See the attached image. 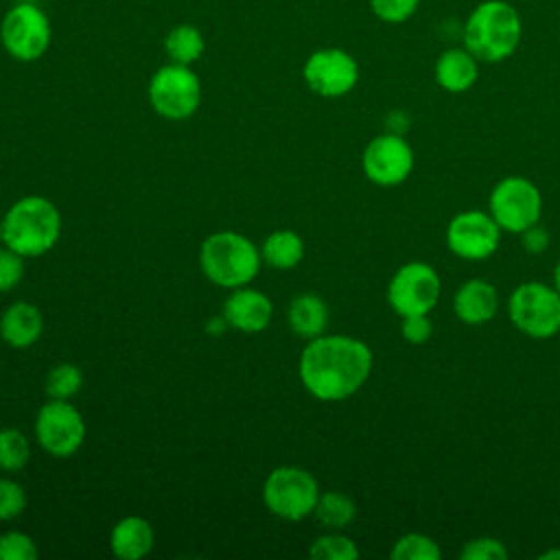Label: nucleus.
I'll return each instance as SVG.
<instances>
[{"label":"nucleus","mask_w":560,"mask_h":560,"mask_svg":"<svg viewBox=\"0 0 560 560\" xmlns=\"http://www.w3.org/2000/svg\"><path fill=\"white\" fill-rule=\"evenodd\" d=\"M497 308H499V293L483 278L466 280L453 298L455 315L470 326L490 322L497 315Z\"/></svg>","instance_id":"dca6fc26"},{"label":"nucleus","mask_w":560,"mask_h":560,"mask_svg":"<svg viewBox=\"0 0 560 560\" xmlns=\"http://www.w3.org/2000/svg\"><path fill=\"white\" fill-rule=\"evenodd\" d=\"M44 330L42 311L31 302H13L0 317V337L11 348L33 346Z\"/></svg>","instance_id":"a211bd4d"},{"label":"nucleus","mask_w":560,"mask_h":560,"mask_svg":"<svg viewBox=\"0 0 560 560\" xmlns=\"http://www.w3.org/2000/svg\"><path fill=\"white\" fill-rule=\"evenodd\" d=\"M0 243H2V221H0Z\"/></svg>","instance_id":"4c0bfd02"},{"label":"nucleus","mask_w":560,"mask_h":560,"mask_svg":"<svg viewBox=\"0 0 560 560\" xmlns=\"http://www.w3.org/2000/svg\"><path fill=\"white\" fill-rule=\"evenodd\" d=\"M490 217L501 232L521 234L529 225L540 221L542 197L534 182L521 175H508L499 179L488 197Z\"/></svg>","instance_id":"1a4fd4ad"},{"label":"nucleus","mask_w":560,"mask_h":560,"mask_svg":"<svg viewBox=\"0 0 560 560\" xmlns=\"http://www.w3.org/2000/svg\"><path fill=\"white\" fill-rule=\"evenodd\" d=\"M223 315L232 328L252 335V332H260L269 326L273 306H271V300L262 291H256L249 287H238L228 295V300L223 304Z\"/></svg>","instance_id":"2eb2a0df"},{"label":"nucleus","mask_w":560,"mask_h":560,"mask_svg":"<svg viewBox=\"0 0 560 560\" xmlns=\"http://www.w3.org/2000/svg\"><path fill=\"white\" fill-rule=\"evenodd\" d=\"M438 271L420 260L402 265L387 284V302L400 315H429L440 300Z\"/></svg>","instance_id":"9d476101"},{"label":"nucleus","mask_w":560,"mask_h":560,"mask_svg":"<svg viewBox=\"0 0 560 560\" xmlns=\"http://www.w3.org/2000/svg\"><path fill=\"white\" fill-rule=\"evenodd\" d=\"M313 514L317 516V521L324 527L339 532L354 521L357 505L348 494H343L339 490H328V492H319Z\"/></svg>","instance_id":"5701e85b"},{"label":"nucleus","mask_w":560,"mask_h":560,"mask_svg":"<svg viewBox=\"0 0 560 560\" xmlns=\"http://www.w3.org/2000/svg\"><path fill=\"white\" fill-rule=\"evenodd\" d=\"M260 256L276 269H293L304 258V241L293 230H276L265 238Z\"/></svg>","instance_id":"4be33fe9"},{"label":"nucleus","mask_w":560,"mask_h":560,"mask_svg":"<svg viewBox=\"0 0 560 560\" xmlns=\"http://www.w3.org/2000/svg\"><path fill=\"white\" fill-rule=\"evenodd\" d=\"M24 276V256L11 247L0 249V291H11Z\"/></svg>","instance_id":"2f4dec72"},{"label":"nucleus","mask_w":560,"mask_h":560,"mask_svg":"<svg viewBox=\"0 0 560 560\" xmlns=\"http://www.w3.org/2000/svg\"><path fill=\"white\" fill-rule=\"evenodd\" d=\"M109 545L120 560H140L153 549V527L142 516H125L114 525Z\"/></svg>","instance_id":"6ab92c4d"},{"label":"nucleus","mask_w":560,"mask_h":560,"mask_svg":"<svg viewBox=\"0 0 560 560\" xmlns=\"http://www.w3.org/2000/svg\"><path fill=\"white\" fill-rule=\"evenodd\" d=\"M308 556L315 560H357L359 547L352 538L330 529L324 536H317L308 549Z\"/></svg>","instance_id":"393cba45"},{"label":"nucleus","mask_w":560,"mask_h":560,"mask_svg":"<svg viewBox=\"0 0 560 560\" xmlns=\"http://www.w3.org/2000/svg\"><path fill=\"white\" fill-rule=\"evenodd\" d=\"M433 77H435V83L451 94L466 92L475 85L479 77V59L464 46L446 48L435 59Z\"/></svg>","instance_id":"f3484780"},{"label":"nucleus","mask_w":560,"mask_h":560,"mask_svg":"<svg viewBox=\"0 0 560 560\" xmlns=\"http://www.w3.org/2000/svg\"><path fill=\"white\" fill-rule=\"evenodd\" d=\"M260 252L236 232L223 230L210 234L199 249V265L212 284L238 289L252 282L260 269Z\"/></svg>","instance_id":"20e7f679"},{"label":"nucleus","mask_w":560,"mask_h":560,"mask_svg":"<svg viewBox=\"0 0 560 560\" xmlns=\"http://www.w3.org/2000/svg\"><path fill=\"white\" fill-rule=\"evenodd\" d=\"M304 83L324 98H339L354 90L359 81V63L343 48H317L302 66Z\"/></svg>","instance_id":"9b49d317"},{"label":"nucleus","mask_w":560,"mask_h":560,"mask_svg":"<svg viewBox=\"0 0 560 560\" xmlns=\"http://www.w3.org/2000/svg\"><path fill=\"white\" fill-rule=\"evenodd\" d=\"M540 560H560V549H547L540 553Z\"/></svg>","instance_id":"c9c22d12"},{"label":"nucleus","mask_w":560,"mask_h":560,"mask_svg":"<svg viewBox=\"0 0 560 560\" xmlns=\"http://www.w3.org/2000/svg\"><path fill=\"white\" fill-rule=\"evenodd\" d=\"M319 499L317 479L300 466H280L262 483L265 508L284 521H302L313 514Z\"/></svg>","instance_id":"0eeeda50"},{"label":"nucleus","mask_w":560,"mask_h":560,"mask_svg":"<svg viewBox=\"0 0 560 560\" xmlns=\"http://www.w3.org/2000/svg\"><path fill=\"white\" fill-rule=\"evenodd\" d=\"M553 289L560 293V260H558V265L553 267Z\"/></svg>","instance_id":"e433bc0d"},{"label":"nucleus","mask_w":560,"mask_h":560,"mask_svg":"<svg viewBox=\"0 0 560 560\" xmlns=\"http://www.w3.org/2000/svg\"><path fill=\"white\" fill-rule=\"evenodd\" d=\"M365 177L376 186H398L413 168V151L398 133L374 136L361 155Z\"/></svg>","instance_id":"ddd939ff"},{"label":"nucleus","mask_w":560,"mask_h":560,"mask_svg":"<svg viewBox=\"0 0 560 560\" xmlns=\"http://www.w3.org/2000/svg\"><path fill=\"white\" fill-rule=\"evenodd\" d=\"M501 228L483 210H464L446 225L448 249L464 260H483L499 247Z\"/></svg>","instance_id":"4468645a"},{"label":"nucleus","mask_w":560,"mask_h":560,"mask_svg":"<svg viewBox=\"0 0 560 560\" xmlns=\"http://www.w3.org/2000/svg\"><path fill=\"white\" fill-rule=\"evenodd\" d=\"M31 457V444L20 429H0V470L15 472L26 466Z\"/></svg>","instance_id":"b1692460"},{"label":"nucleus","mask_w":560,"mask_h":560,"mask_svg":"<svg viewBox=\"0 0 560 560\" xmlns=\"http://www.w3.org/2000/svg\"><path fill=\"white\" fill-rule=\"evenodd\" d=\"M149 103L166 120H186L201 105V81L190 66L164 63L149 79Z\"/></svg>","instance_id":"423d86ee"},{"label":"nucleus","mask_w":560,"mask_h":560,"mask_svg":"<svg viewBox=\"0 0 560 560\" xmlns=\"http://www.w3.org/2000/svg\"><path fill=\"white\" fill-rule=\"evenodd\" d=\"M512 324L532 339H549L560 330V293L553 284L523 282L508 302Z\"/></svg>","instance_id":"6e6552de"},{"label":"nucleus","mask_w":560,"mask_h":560,"mask_svg":"<svg viewBox=\"0 0 560 560\" xmlns=\"http://www.w3.org/2000/svg\"><path fill=\"white\" fill-rule=\"evenodd\" d=\"M61 236V214L52 201L28 195L15 201L2 219V243L24 258L42 256Z\"/></svg>","instance_id":"7ed1b4c3"},{"label":"nucleus","mask_w":560,"mask_h":560,"mask_svg":"<svg viewBox=\"0 0 560 560\" xmlns=\"http://www.w3.org/2000/svg\"><path fill=\"white\" fill-rule=\"evenodd\" d=\"M462 560H505L508 558V549L499 538L492 536H479L468 540L462 551H459Z\"/></svg>","instance_id":"c85d7f7f"},{"label":"nucleus","mask_w":560,"mask_h":560,"mask_svg":"<svg viewBox=\"0 0 560 560\" xmlns=\"http://www.w3.org/2000/svg\"><path fill=\"white\" fill-rule=\"evenodd\" d=\"M37 547L31 536L22 532H7L0 536V560H35Z\"/></svg>","instance_id":"7c9ffc66"},{"label":"nucleus","mask_w":560,"mask_h":560,"mask_svg":"<svg viewBox=\"0 0 560 560\" xmlns=\"http://www.w3.org/2000/svg\"><path fill=\"white\" fill-rule=\"evenodd\" d=\"M521 243H523L525 252L542 254L549 247V232L545 228H540L538 223H534L521 232Z\"/></svg>","instance_id":"72a5a7b5"},{"label":"nucleus","mask_w":560,"mask_h":560,"mask_svg":"<svg viewBox=\"0 0 560 560\" xmlns=\"http://www.w3.org/2000/svg\"><path fill=\"white\" fill-rule=\"evenodd\" d=\"M287 322L298 337L311 341L324 335L328 326V306L315 293H300L289 304Z\"/></svg>","instance_id":"aec40b11"},{"label":"nucleus","mask_w":560,"mask_h":560,"mask_svg":"<svg viewBox=\"0 0 560 560\" xmlns=\"http://www.w3.org/2000/svg\"><path fill=\"white\" fill-rule=\"evenodd\" d=\"M203 50H206V39L201 31L190 22L175 24L164 35V52L173 63L192 66L201 59Z\"/></svg>","instance_id":"412c9836"},{"label":"nucleus","mask_w":560,"mask_h":560,"mask_svg":"<svg viewBox=\"0 0 560 560\" xmlns=\"http://www.w3.org/2000/svg\"><path fill=\"white\" fill-rule=\"evenodd\" d=\"M389 556L392 560H440L442 551L431 536L411 532L394 542Z\"/></svg>","instance_id":"a878e982"},{"label":"nucleus","mask_w":560,"mask_h":560,"mask_svg":"<svg viewBox=\"0 0 560 560\" xmlns=\"http://www.w3.org/2000/svg\"><path fill=\"white\" fill-rule=\"evenodd\" d=\"M83 383V374L74 363H57L46 374V394L57 400L72 398Z\"/></svg>","instance_id":"bb28decb"},{"label":"nucleus","mask_w":560,"mask_h":560,"mask_svg":"<svg viewBox=\"0 0 560 560\" xmlns=\"http://www.w3.org/2000/svg\"><path fill=\"white\" fill-rule=\"evenodd\" d=\"M228 326H230V322L225 319V315H214V317L208 319L206 330H208V335L217 337V335H223L228 330Z\"/></svg>","instance_id":"f704fd0d"},{"label":"nucleus","mask_w":560,"mask_h":560,"mask_svg":"<svg viewBox=\"0 0 560 560\" xmlns=\"http://www.w3.org/2000/svg\"><path fill=\"white\" fill-rule=\"evenodd\" d=\"M400 332L409 343H424L433 332V324L427 315H405Z\"/></svg>","instance_id":"473e14b6"},{"label":"nucleus","mask_w":560,"mask_h":560,"mask_svg":"<svg viewBox=\"0 0 560 560\" xmlns=\"http://www.w3.org/2000/svg\"><path fill=\"white\" fill-rule=\"evenodd\" d=\"M558 335H560V330H558Z\"/></svg>","instance_id":"58836bf2"},{"label":"nucleus","mask_w":560,"mask_h":560,"mask_svg":"<svg viewBox=\"0 0 560 560\" xmlns=\"http://www.w3.org/2000/svg\"><path fill=\"white\" fill-rule=\"evenodd\" d=\"M52 39V26L46 11L28 0L15 2L0 20V44L15 61H37L46 55Z\"/></svg>","instance_id":"39448f33"},{"label":"nucleus","mask_w":560,"mask_h":560,"mask_svg":"<svg viewBox=\"0 0 560 560\" xmlns=\"http://www.w3.org/2000/svg\"><path fill=\"white\" fill-rule=\"evenodd\" d=\"M24 508H26L24 488L9 477H0V521H11L20 516Z\"/></svg>","instance_id":"c756f323"},{"label":"nucleus","mask_w":560,"mask_h":560,"mask_svg":"<svg viewBox=\"0 0 560 560\" xmlns=\"http://www.w3.org/2000/svg\"><path fill=\"white\" fill-rule=\"evenodd\" d=\"M523 39V20L508 0H483L466 18L462 42L481 63H499L514 55Z\"/></svg>","instance_id":"f03ea898"},{"label":"nucleus","mask_w":560,"mask_h":560,"mask_svg":"<svg viewBox=\"0 0 560 560\" xmlns=\"http://www.w3.org/2000/svg\"><path fill=\"white\" fill-rule=\"evenodd\" d=\"M420 7V0H370L372 13L385 24L407 22Z\"/></svg>","instance_id":"cd10ccee"},{"label":"nucleus","mask_w":560,"mask_h":560,"mask_svg":"<svg viewBox=\"0 0 560 560\" xmlns=\"http://www.w3.org/2000/svg\"><path fill=\"white\" fill-rule=\"evenodd\" d=\"M35 438L52 457H70L85 440V422L68 400L50 398L37 411Z\"/></svg>","instance_id":"f8f14e48"},{"label":"nucleus","mask_w":560,"mask_h":560,"mask_svg":"<svg viewBox=\"0 0 560 560\" xmlns=\"http://www.w3.org/2000/svg\"><path fill=\"white\" fill-rule=\"evenodd\" d=\"M372 350L348 335H319L300 354L304 389L317 400L335 402L357 394L372 372Z\"/></svg>","instance_id":"f257e3e1"}]
</instances>
